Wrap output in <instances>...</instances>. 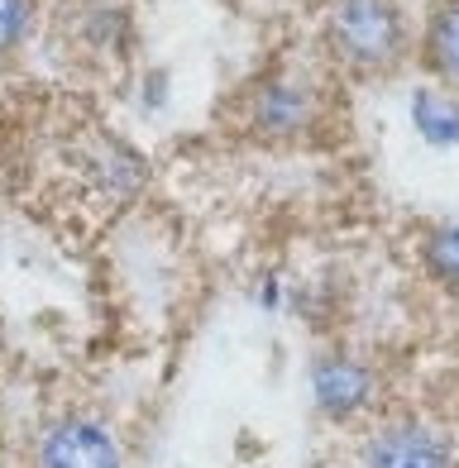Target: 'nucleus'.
I'll return each mask as SVG.
<instances>
[{
    "mask_svg": "<svg viewBox=\"0 0 459 468\" xmlns=\"http://www.w3.org/2000/svg\"><path fill=\"white\" fill-rule=\"evenodd\" d=\"M321 38L326 53L354 77H388L411 58V19L402 0H330Z\"/></svg>",
    "mask_w": 459,
    "mask_h": 468,
    "instance_id": "1",
    "label": "nucleus"
},
{
    "mask_svg": "<svg viewBox=\"0 0 459 468\" xmlns=\"http://www.w3.org/2000/svg\"><path fill=\"white\" fill-rule=\"evenodd\" d=\"M326 96L297 72H268L244 91V130L254 144H302L316 134Z\"/></svg>",
    "mask_w": 459,
    "mask_h": 468,
    "instance_id": "2",
    "label": "nucleus"
},
{
    "mask_svg": "<svg viewBox=\"0 0 459 468\" xmlns=\"http://www.w3.org/2000/svg\"><path fill=\"white\" fill-rule=\"evenodd\" d=\"M354 468H459V450L435 420L402 411L368 425L354 450Z\"/></svg>",
    "mask_w": 459,
    "mask_h": 468,
    "instance_id": "3",
    "label": "nucleus"
},
{
    "mask_svg": "<svg viewBox=\"0 0 459 468\" xmlns=\"http://www.w3.org/2000/svg\"><path fill=\"white\" fill-rule=\"evenodd\" d=\"M306 388H311V407L330 425H354L379 411V392L383 378L354 349H321L306 364Z\"/></svg>",
    "mask_w": 459,
    "mask_h": 468,
    "instance_id": "4",
    "label": "nucleus"
},
{
    "mask_svg": "<svg viewBox=\"0 0 459 468\" xmlns=\"http://www.w3.org/2000/svg\"><path fill=\"white\" fill-rule=\"evenodd\" d=\"M34 468H124V444L96 416H58L38 431Z\"/></svg>",
    "mask_w": 459,
    "mask_h": 468,
    "instance_id": "5",
    "label": "nucleus"
},
{
    "mask_svg": "<svg viewBox=\"0 0 459 468\" xmlns=\"http://www.w3.org/2000/svg\"><path fill=\"white\" fill-rule=\"evenodd\" d=\"M87 177L106 191L111 201H130L144 191V182H149V158H144L134 144L106 134V139H96V148L87 154Z\"/></svg>",
    "mask_w": 459,
    "mask_h": 468,
    "instance_id": "6",
    "label": "nucleus"
},
{
    "mask_svg": "<svg viewBox=\"0 0 459 468\" xmlns=\"http://www.w3.org/2000/svg\"><path fill=\"white\" fill-rule=\"evenodd\" d=\"M422 68L441 87H459V0H441L422 29Z\"/></svg>",
    "mask_w": 459,
    "mask_h": 468,
    "instance_id": "7",
    "label": "nucleus"
},
{
    "mask_svg": "<svg viewBox=\"0 0 459 468\" xmlns=\"http://www.w3.org/2000/svg\"><path fill=\"white\" fill-rule=\"evenodd\" d=\"M407 120L431 148H459V96L441 87H416L407 96Z\"/></svg>",
    "mask_w": 459,
    "mask_h": 468,
    "instance_id": "8",
    "label": "nucleus"
},
{
    "mask_svg": "<svg viewBox=\"0 0 459 468\" xmlns=\"http://www.w3.org/2000/svg\"><path fill=\"white\" fill-rule=\"evenodd\" d=\"M416 259L422 272L450 296H459V220H435L416 239Z\"/></svg>",
    "mask_w": 459,
    "mask_h": 468,
    "instance_id": "9",
    "label": "nucleus"
},
{
    "mask_svg": "<svg viewBox=\"0 0 459 468\" xmlns=\"http://www.w3.org/2000/svg\"><path fill=\"white\" fill-rule=\"evenodd\" d=\"M81 38L96 48V53H106V58H120V53H130L134 48V15L124 10V5H111V0H101V5H87L81 10Z\"/></svg>",
    "mask_w": 459,
    "mask_h": 468,
    "instance_id": "10",
    "label": "nucleus"
},
{
    "mask_svg": "<svg viewBox=\"0 0 459 468\" xmlns=\"http://www.w3.org/2000/svg\"><path fill=\"white\" fill-rule=\"evenodd\" d=\"M34 29V0H0V62L25 48Z\"/></svg>",
    "mask_w": 459,
    "mask_h": 468,
    "instance_id": "11",
    "label": "nucleus"
},
{
    "mask_svg": "<svg viewBox=\"0 0 459 468\" xmlns=\"http://www.w3.org/2000/svg\"><path fill=\"white\" fill-rule=\"evenodd\" d=\"M168 87H173V72L168 68L144 72V111H163V105H168Z\"/></svg>",
    "mask_w": 459,
    "mask_h": 468,
    "instance_id": "12",
    "label": "nucleus"
},
{
    "mask_svg": "<svg viewBox=\"0 0 459 468\" xmlns=\"http://www.w3.org/2000/svg\"><path fill=\"white\" fill-rule=\"evenodd\" d=\"M249 296H254V306H259V311H268V315L283 311V302H287V292H283V278H278V272H268V278H259Z\"/></svg>",
    "mask_w": 459,
    "mask_h": 468,
    "instance_id": "13",
    "label": "nucleus"
}]
</instances>
